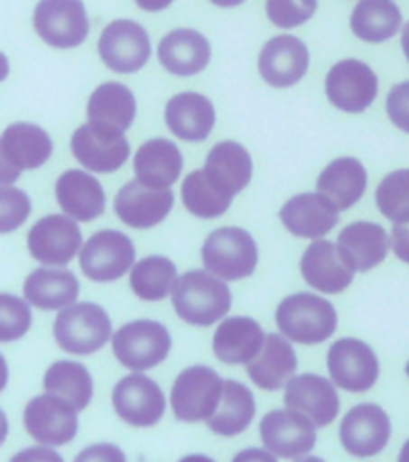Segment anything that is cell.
Segmentation results:
<instances>
[{
	"label": "cell",
	"instance_id": "6da1fadb",
	"mask_svg": "<svg viewBox=\"0 0 409 462\" xmlns=\"http://www.w3.org/2000/svg\"><path fill=\"white\" fill-rule=\"evenodd\" d=\"M172 303L176 316L195 328L222 320L231 309V291L227 282L208 270H191L179 277V284L173 289Z\"/></svg>",
	"mask_w": 409,
	"mask_h": 462
},
{
	"label": "cell",
	"instance_id": "7a4b0ae2",
	"mask_svg": "<svg viewBox=\"0 0 409 462\" xmlns=\"http://www.w3.org/2000/svg\"><path fill=\"white\" fill-rule=\"evenodd\" d=\"M277 328L296 345H321L338 330V310L328 299L311 291L287 296L274 313Z\"/></svg>",
	"mask_w": 409,
	"mask_h": 462
},
{
	"label": "cell",
	"instance_id": "3957f363",
	"mask_svg": "<svg viewBox=\"0 0 409 462\" xmlns=\"http://www.w3.org/2000/svg\"><path fill=\"white\" fill-rule=\"evenodd\" d=\"M202 265L219 280H246L258 267V244L246 229L222 226L202 244Z\"/></svg>",
	"mask_w": 409,
	"mask_h": 462
},
{
	"label": "cell",
	"instance_id": "277c9868",
	"mask_svg": "<svg viewBox=\"0 0 409 462\" xmlns=\"http://www.w3.org/2000/svg\"><path fill=\"white\" fill-rule=\"evenodd\" d=\"M53 337L65 352L87 356V354L99 352L101 346L114 337L111 318L99 303H72L58 313L53 323Z\"/></svg>",
	"mask_w": 409,
	"mask_h": 462
},
{
	"label": "cell",
	"instance_id": "5b68a950",
	"mask_svg": "<svg viewBox=\"0 0 409 462\" xmlns=\"http://www.w3.org/2000/svg\"><path fill=\"white\" fill-rule=\"evenodd\" d=\"M114 356L130 371H150L172 352V335L157 320H133L114 332Z\"/></svg>",
	"mask_w": 409,
	"mask_h": 462
},
{
	"label": "cell",
	"instance_id": "8992f818",
	"mask_svg": "<svg viewBox=\"0 0 409 462\" xmlns=\"http://www.w3.org/2000/svg\"><path fill=\"white\" fill-rule=\"evenodd\" d=\"M224 393L222 375L209 366L183 368L172 388V410L186 424L209 421Z\"/></svg>",
	"mask_w": 409,
	"mask_h": 462
},
{
	"label": "cell",
	"instance_id": "52a82bcc",
	"mask_svg": "<svg viewBox=\"0 0 409 462\" xmlns=\"http://www.w3.org/2000/svg\"><path fill=\"white\" fill-rule=\"evenodd\" d=\"M32 22L42 42L53 49H75L89 34V17L82 0H39Z\"/></svg>",
	"mask_w": 409,
	"mask_h": 462
},
{
	"label": "cell",
	"instance_id": "ba28073f",
	"mask_svg": "<svg viewBox=\"0 0 409 462\" xmlns=\"http://www.w3.org/2000/svg\"><path fill=\"white\" fill-rule=\"evenodd\" d=\"M135 265V244L123 231L104 229L79 251V270L92 282H116Z\"/></svg>",
	"mask_w": 409,
	"mask_h": 462
},
{
	"label": "cell",
	"instance_id": "9c48e42d",
	"mask_svg": "<svg viewBox=\"0 0 409 462\" xmlns=\"http://www.w3.org/2000/svg\"><path fill=\"white\" fill-rule=\"evenodd\" d=\"M22 419L29 436L42 446H65L78 436V410L68 400L51 393L32 397Z\"/></svg>",
	"mask_w": 409,
	"mask_h": 462
},
{
	"label": "cell",
	"instance_id": "30bf717a",
	"mask_svg": "<svg viewBox=\"0 0 409 462\" xmlns=\"http://www.w3.org/2000/svg\"><path fill=\"white\" fill-rule=\"evenodd\" d=\"M325 94L335 108L345 114H364L378 97V78L368 63L345 58L330 68L325 78Z\"/></svg>",
	"mask_w": 409,
	"mask_h": 462
},
{
	"label": "cell",
	"instance_id": "8fae6325",
	"mask_svg": "<svg viewBox=\"0 0 409 462\" xmlns=\"http://www.w3.org/2000/svg\"><path fill=\"white\" fill-rule=\"evenodd\" d=\"M330 381L347 393H367L381 375L378 356L364 339L342 337L328 352Z\"/></svg>",
	"mask_w": 409,
	"mask_h": 462
},
{
	"label": "cell",
	"instance_id": "7c38bea8",
	"mask_svg": "<svg viewBox=\"0 0 409 462\" xmlns=\"http://www.w3.org/2000/svg\"><path fill=\"white\" fill-rule=\"evenodd\" d=\"M82 245V231L68 215L42 217L27 234L29 255L49 267H65Z\"/></svg>",
	"mask_w": 409,
	"mask_h": 462
},
{
	"label": "cell",
	"instance_id": "4fadbf2b",
	"mask_svg": "<svg viewBox=\"0 0 409 462\" xmlns=\"http://www.w3.org/2000/svg\"><path fill=\"white\" fill-rule=\"evenodd\" d=\"M72 157L92 173H114L128 162L130 144L123 133L87 121L72 133Z\"/></svg>",
	"mask_w": 409,
	"mask_h": 462
},
{
	"label": "cell",
	"instance_id": "5bb4252c",
	"mask_svg": "<svg viewBox=\"0 0 409 462\" xmlns=\"http://www.w3.org/2000/svg\"><path fill=\"white\" fill-rule=\"evenodd\" d=\"M152 56L150 34L133 20H114L99 36V58L108 70L130 75L143 70Z\"/></svg>",
	"mask_w": 409,
	"mask_h": 462
},
{
	"label": "cell",
	"instance_id": "9a60e30c",
	"mask_svg": "<svg viewBox=\"0 0 409 462\" xmlns=\"http://www.w3.org/2000/svg\"><path fill=\"white\" fill-rule=\"evenodd\" d=\"M116 414L130 426L150 429L159 424L166 411V397L157 383L143 374H130L116 383L114 388Z\"/></svg>",
	"mask_w": 409,
	"mask_h": 462
},
{
	"label": "cell",
	"instance_id": "2e32d148",
	"mask_svg": "<svg viewBox=\"0 0 409 462\" xmlns=\"http://www.w3.org/2000/svg\"><path fill=\"white\" fill-rule=\"evenodd\" d=\"M260 440L263 446L277 457L296 460L309 455L316 446V426L311 424L302 411L296 410H273L260 421Z\"/></svg>",
	"mask_w": 409,
	"mask_h": 462
},
{
	"label": "cell",
	"instance_id": "e0dca14e",
	"mask_svg": "<svg viewBox=\"0 0 409 462\" xmlns=\"http://www.w3.org/2000/svg\"><path fill=\"white\" fill-rule=\"evenodd\" d=\"M390 417L378 404H357L339 424V440L354 457H374L390 440Z\"/></svg>",
	"mask_w": 409,
	"mask_h": 462
},
{
	"label": "cell",
	"instance_id": "ac0fdd59",
	"mask_svg": "<svg viewBox=\"0 0 409 462\" xmlns=\"http://www.w3.org/2000/svg\"><path fill=\"white\" fill-rule=\"evenodd\" d=\"M284 404L289 410L302 411L316 429H323L339 414L338 385L318 374L294 375L284 385Z\"/></svg>",
	"mask_w": 409,
	"mask_h": 462
},
{
	"label": "cell",
	"instance_id": "d6986e66",
	"mask_svg": "<svg viewBox=\"0 0 409 462\" xmlns=\"http://www.w3.org/2000/svg\"><path fill=\"white\" fill-rule=\"evenodd\" d=\"M173 208L172 188L144 186L143 180H130L116 193L114 209L123 224L133 229H152L166 219Z\"/></svg>",
	"mask_w": 409,
	"mask_h": 462
},
{
	"label": "cell",
	"instance_id": "ffe728a7",
	"mask_svg": "<svg viewBox=\"0 0 409 462\" xmlns=\"http://www.w3.org/2000/svg\"><path fill=\"white\" fill-rule=\"evenodd\" d=\"M354 270L342 255L338 244L316 238L302 255V277L311 289L323 294H339L354 280Z\"/></svg>",
	"mask_w": 409,
	"mask_h": 462
},
{
	"label": "cell",
	"instance_id": "44dd1931",
	"mask_svg": "<svg viewBox=\"0 0 409 462\" xmlns=\"http://www.w3.org/2000/svg\"><path fill=\"white\" fill-rule=\"evenodd\" d=\"M309 49L302 39L292 34L273 36L258 56L260 78L277 89L294 87L309 70Z\"/></svg>",
	"mask_w": 409,
	"mask_h": 462
},
{
	"label": "cell",
	"instance_id": "7402d4cb",
	"mask_svg": "<svg viewBox=\"0 0 409 462\" xmlns=\"http://www.w3.org/2000/svg\"><path fill=\"white\" fill-rule=\"evenodd\" d=\"M56 200L75 222H92L107 208L104 188L85 169H68L56 180Z\"/></svg>",
	"mask_w": 409,
	"mask_h": 462
},
{
	"label": "cell",
	"instance_id": "603a6c76",
	"mask_svg": "<svg viewBox=\"0 0 409 462\" xmlns=\"http://www.w3.org/2000/svg\"><path fill=\"white\" fill-rule=\"evenodd\" d=\"M284 229L299 238H323L339 222V209L321 193L294 195L280 209Z\"/></svg>",
	"mask_w": 409,
	"mask_h": 462
},
{
	"label": "cell",
	"instance_id": "cb8c5ba5",
	"mask_svg": "<svg viewBox=\"0 0 409 462\" xmlns=\"http://www.w3.org/2000/svg\"><path fill=\"white\" fill-rule=\"evenodd\" d=\"M265 332L258 320L246 316L227 318L215 330L212 337V352L219 361L231 366H244L251 364L265 345Z\"/></svg>",
	"mask_w": 409,
	"mask_h": 462
},
{
	"label": "cell",
	"instance_id": "d4e9b609",
	"mask_svg": "<svg viewBox=\"0 0 409 462\" xmlns=\"http://www.w3.org/2000/svg\"><path fill=\"white\" fill-rule=\"evenodd\" d=\"M164 118L173 135L188 143H202L217 123L212 101L198 92H181L172 97L166 101Z\"/></svg>",
	"mask_w": 409,
	"mask_h": 462
},
{
	"label": "cell",
	"instance_id": "484cf974",
	"mask_svg": "<svg viewBox=\"0 0 409 462\" xmlns=\"http://www.w3.org/2000/svg\"><path fill=\"white\" fill-rule=\"evenodd\" d=\"M209 42L195 29H173L159 43V63L176 78L198 75L209 65Z\"/></svg>",
	"mask_w": 409,
	"mask_h": 462
},
{
	"label": "cell",
	"instance_id": "4316f807",
	"mask_svg": "<svg viewBox=\"0 0 409 462\" xmlns=\"http://www.w3.org/2000/svg\"><path fill=\"white\" fill-rule=\"evenodd\" d=\"M338 245L357 273H368L386 260L393 248L388 231L376 222H354L339 231Z\"/></svg>",
	"mask_w": 409,
	"mask_h": 462
},
{
	"label": "cell",
	"instance_id": "83f0119b",
	"mask_svg": "<svg viewBox=\"0 0 409 462\" xmlns=\"http://www.w3.org/2000/svg\"><path fill=\"white\" fill-rule=\"evenodd\" d=\"M22 291L32 309L63 310L78 303L79 282L70 270H51L46 265L27 274Z\"/></svg>",
	"mask_w": 409,
	"mask_h": 462
},
{
	"label": "cell",
	"instance_id": "f1b7e54d",
	"mask_svg": "<svg viewBox=\"0 0 409 462\" xmlns=\"http://www.w3.org/2000/svg\"><path fill=\"white\" fill-rule=\"evenodd\" d=\"M253 385L263 390L284 388L296 374V352L284 335H267L265 345L251 364H246Z\"/></svg>",
	"mask_w": 409,
	"mask_h": 462
},
{
	"label": "cell",
	"instance_id": "f546056e",
	"mask_svg": "<svg viewBox=\"0 0 409 462\" xmlns=\"http://www.w3.org/2000/svg\"><path fill=\"white\" fill-rule=\"evenodd\" d=\"M368 173L359 159L339 157L318 176V193L325 195L338 209H349L367 193Z\"/></svg>",
	"mask_w": 409,
	"mask_h": 462
},
{
	"label": "cell",
	"instance_id": "4dcf8cb0",
	"mask_svg": "<svg viewBox=\"0 0 409 462\" xmlns=\"http://www.w3.org/2000/svg\"><path fill=\"white\" fill-rule=\"evenodd\" d=\"M205 173L217 188H222L227 195L241 193L253 176V159L244 144L234 143V140H224L215 144L208 154L205 162Z\"/></svg>",
	"mask_w": 409,
	"mask_h": 462
},
{
	"label": "cell",
	"instance_id": "1f68e13d",
	"mask_svg": "<svg viewBox=\"0 0 409 462\" xmlns=\"http://www.w3.org/2000/svg\"><path fill=\"white\" fill-rule=\"evenodd\" d=\"M135 179L152 188H172L183 171V154L176 143L166 137H154L137 150Z\"/></svg>",
	"mask_w": 409,
	"mask_h": 462
},
{
	"label": "cell",
	"instance_id": "d6a6232c",
	"mask_svg": "<svg viewBox=\"0 0 409 462\" xmlns=\"http://www.w3.org/2000/svg\"><path fill=\"white\" fill-rule=\"evenodd\" d=\"M135 114V94L130 92L125 85H121V82H104V85L94 89L89 101H87V118H89V123L118 130V133H125L133 125Z\"/></svg>",
	"mask_w": 409,
	"mask_h": 462
},
{
	"label": "cell",
	"instance_id": "836d02e7",
	"mask_svg": "<svg viewBox=\"0 0 409 462\" xmlns=\"http://www.w3.org/2000/svg\"><path fill=\"white\" fill-rule=\"evenodd\" d=\"M0 143H3L7 159L20 171L39 169L53 154V140L36 123H13V125H7L5 133L0 135Z\"/></svg>",
	"mask_w": 409,
	"mask_h": 462
},
{
	"label": "cell",
	"instance_id": "e575fe53",
	"mask_svg": "<svg viewBox=\"0 0 409 462\" xmlns=\"http://www.w3.org/2000/svg\"><path fill=\"white\" fill-rule=\"evenodd\" d=\"M256 417V397L251 388L238 381H224V393L219 400V407L209 417V431L217 436H238L253 424Z\"/></svg>",
	"mask_w": 409,
	"mask_h": 462
},
{
	"label": "cell",
	"instance_id": "d590c367",
	"mask_svg": "<svg viewBox=\"0 0 409 462\" xmlns=\"http://www.w3.org/2000/svg\"><path fill=\"white\" fill-rule=\"evenodd\" d=\"M354 36L367 43H383L403 27V13L393 0H359L349 20Z\"/></svg>",
	"mask_w": 409,
	"mask_h": 462
},
{
	"label": "cell",
	"instance_id": "8d00e7d4",
	"mask_svg": "<svg viewBox=\"0 0 409 462\" xmlns=\"http://www.w3.org/2000/svg\"><path fill=\"white\" fill-rule=\"evenodd\" d=\"M43 390L68 400L78 411L87 410L94 395L92 374L79 361H56L43 374Z\"/></svg>",
	"mask_w": 409,
	"mask_h": 462
},
{
	"label": "cell",
	"instance_id": "74e56055",
	"mask_svg": "<svg viewBox=\"0 0 409 462\" xmlns=\"http://www.w3.org/2000/svg\"><path fill=\"white\" fill-rule=\"evenodd\" d=\"M179 284L176 265L166 255H147L130 270V289L143 301H162Z\"/></svg>",
	"mask_w": 409,
	"mask_h": 462
},
{
	"label": "cell",
	"instance_id": "f35d334b",
	"mask_svg": "<svg viewBox=\"0 0 409 462\" xmlns=\"http://www.w3.org/2000/svg\"><path fill=\"white\" fill-rule=\"evenodd\" d=\"M181 198H183V205L191 215L200 217V219H215V217H222L231 205V195H227L222 188H217L209 176L205 173V169H198V171L188 173L183 179V186H181Z\"/></svg>",
	"mask_w": 409,
	"mask_h": 462
},
{
	"label": "cell",
	"instance_id": "ab89813d",
	"mask_svg": "<svg viewBox=\"0 0 409 462\" xmlns=\"http://www.w3.org/2000/svg\"><path fill=\"white\" fill-rule=\"evenodd\" d=\"M376 205L393 224L409 222V169H397L381 180L376 190Z\"/></svg>",
	"mask_w": 409,
	"mask_h": 462
},
{
	"label": "cell",
	"instance_id": "60d3db41",
	"mask_svg": "<svg viewBox=\"0 0 409 462\" xmlns=\"http://www.w3.org/2000/svg\"><path fill=\"white\" fill-rule=\"evenodd\" d=\"M32 330V306L27 299L0 291V342H14Z\"/></svg>",
	"mask_w": 409,
	"mask_h": 462
},
{
	"label": "cell",
	"instance_id": "b9f144b4",
	"mask_svg": "<svg viewBox=\"0 0 409 462\" xmlns=\"http://www.w3.org/2000/svg\"><path fill=\"white\" fill-rule=\"evenodd\" d=\"M318 10V0H265V13L274 27L294 29L309 22Z\"/></svg>",
	"mask_w": 409,
	"mask_h": 462
},
{
	"label": "cell",
	"instance_id": "7bdbcfd3",
	"mask_svg": "<svg viewBox=\"0 0 409 462\" xmlns=\"http://www.w3.org/2000/svg\"><path fill=\"white\" fill-rule=\"evenodd\" d=\"M32 212V200L22 188L0 186V234L20 229Z\"/></svg>",
	"mask_w": 409,
	"mask_h": 462
},
{
	"label": "cell",
	"instance_id": "ee69618b",
	"mask_svg": "<svg viewBox=\"0 0 409 462\" xmlns=\"http://www.w3.org/2000/svg\"><path fill=\"white\" fill-rule=\"evenodd\" d=\"M386 111H388L393 125L409 133V82H400L388 92L386 99Z\"/></svg>",
	"mask_w": 409,
	"mask_h": 462
},
{
	"label": "cell",
	"instance_id": "f6af8a7d",
	"mask_svg": "<svg viewBox=\"0 0 409 462\" xmlns=\"http://www.w3.org/2000/svg\"><path fill=\"white\" fill-rule=\"evenodd\" d=\"M72 462H128L125 453L114 443H94V446L79 450Z\"/></svg>",
	"mask_w": 409,
	"mask_h": 462
},
{
	"label": "cell",
	"instance_id": "bcb514c9",
	"mask_svg": "<svg viewBox=\"0 0 409 462\" xmlns=\"http://www.w3.org/2000/svg\"><path fill=\"white\" fill-rule=\"evenodd\" d=\"M10 462H65L60 455L53 450L51 446H34V448H24L17 455L10 457Z\"/></svg>",
	"mask_w": 409,
	"mask_h": 462
},
{
	"label": "cell",
	"instance_id": "7dc6e473",
	"mask_svg": "<svg viewBox=\"0 0 409 462\" xmlns=\"http://www.w3.org/2000/svg\"><path fill=\"white\" fill-rule=\"evenodd\" d=\"M390 241H393V253L409 265V222L395 224L393 234H390Z\"/></svg>",
	"mask_w": 409,
	"mask_h": 462
},
{
	"label": "cell",
	"instance_id": "c3c4849f",
	"mask_svg": "<svg viewBox=\"0 0 409 462\" xmlns=\"http://www.w3.org/2000/svg\"><path fill=\"white\" fill-rule=\"evenodd\" d=\"M231 462H277V455L270 453L267 448H246L234 455Z\"/></svg>",
	"mask_w": 409,
	"mask_h": 462
},
{
	"label": "cell",
	"instance_id": "681fc988",
	"mask_svg": "<svg viewBox=\"0 0 409 462\" xmlns=\"http://www.w3.org/2000/svg\"><path fill=\"white\" fill-rule=\"evenodd\" d=\"M20 169L7 159L5 150H3V143H0V186H13L14 180L20 179Z\"/></svg>",
	"mask_w": 409,
	"mask_h": 462
},
{
	"label": "cell",
	"instance_id": "f907efd6",
	"mask_svg": "<svg viewBox=\"0 0 409 462\" xmlns=\"http://www.w3.org/2000/svg\"><path fill=\"white\" fill-rule=\"evenodd\" d=\"M173 0H135V5L144 13H162L166 7L172 5Z\"/></svg>",
	"mask_w": 409,
	"mask_h": 462
},
{
	"label": "cell",
	"instance_id": "816d5d0a",
	"mask_svg": "<svg viewBox=\"0 0 409 462\" xmlns=\"http://www.w3.org/2000/svg\"><path fill=\"white\" fill-rule=\"evenodd\" d=\"M7 378H10V371H7V361H5V356L0 354V393L5 390Z\"/></svg>",
	"mask_w": 409,
	"mask_h": 462
},
{
	"label": "cell",
	"instance_id": "f5cc1de1",
	"mask_svg": "<svg viewBox=\"0 0 409 462\" xmlns=\"http://www.w3.org/2000/svg\"><path fill=\"white\" fill-rule=\"evenodd\" d=\"M7 431H10V424H7V417H5V411L0 410V446L5 443L7 439Z\"/></svg>",
	"mask_w": 409,
	"mask_h": 462
},
{
	"label": "cell",
	"instance_id": "db71d44e",
	"mask_svg": "<svg viewBox=\"0 0 409 462\" xmlns=\"http://www.w3.org/2000/svg\"><path fill=\"white\" fill-rule=\"evenodd\" d=\"M10 75V60H7V56L0 51V82Z\"/></svg>",
	"mask_w": 409,
	"mask_h": 462
},
{
	"label": "cell",
	"instance_id": "11a10c76",
	"mask_svg": "<svg viewBox=\"0 0 409 462\" xmlns=\"http://www.w3.org/2000/svg\"><path fill=\"white\" fill-rule=\"evenodd\" d=\"M209 3L217 7H237L241 5V3H246V0H209Z\"/></svg>",
	"mask_w": 409,
	"mask_h": 462
},
{
	"label": "cell",
	"instance_id": "9f6ffc18",
	"mask_svg": "<svg viewBox=\"0 0 409 462\" xmlns=\"http://www.w3.org/2000/svg\"><path fill=\"white\" fill-rule=\"evenodd\" d=\"M179 462H215L208 455H186V457H181Z\"/></svg>",
	"mask_w": 409,
	"mask_h": 462
},
{
	"label": "cell",
	"instance_id": "6f0895ef",
	"mask_svg": "<svg viewBox=\"0 0 409 462\" xmlns=\"http://www.w3.org/2000/svg\"><path fill=\"white\" fill-rule=\"evenodd\" d=\"M403 51H404V58L409 60V22L404 24V29H403Z\"/></svg>",
	"mask_w": 409,
	"mask_h": 462
},
{
	"label": "cell",
	"instance_id": "680465c9",
	"mask_svg": "<svg viewBox=\"0 0 409 462\" xmlns=\"http://www.w3.org/2000/svg\"><path fill=\"white\" fill-rule=\"evenodd\" d=\"M397 462H409V439L403 446V450H400V455H397Z\"/></svg>",
	"mask_w": 409,
	"mask_h": 462
},
{
	"label": "cell",
	"instance_id": "91938a15",
	"mask_svg": "<svg viewBox=\"0 0 409 462\" xmlns=\"http://www.w3.org/2000/svg\"><path fill=\"white\" fill-rule=\"evenodd\" d=\"M296 462H325L323 457H316V455H303V457H296Z\"/></svg>",
	"mask_w": 409,
	"mask_h": 462
},
{
	"label": "cell",
	"instance_id": "94428289",
	"mask_svg": "<svg viewBox=\"0 0 409 462\" xmlns=\"http://www.w3.org/2000/svg\"><path fill=\"white\" fill-rule=\"evenodd\" d=\"M404 371H407V378H409V361H407V368H404Z\"/></svg>",
	"mask_w": 409,
	"mask_h": 462
}]
</instances>
